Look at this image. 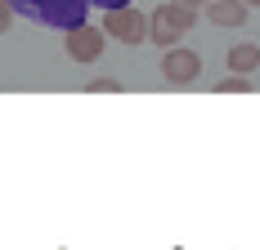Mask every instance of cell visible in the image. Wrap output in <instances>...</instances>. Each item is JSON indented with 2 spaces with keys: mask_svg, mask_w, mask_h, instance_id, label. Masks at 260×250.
<instances>
[{
  "mask_svg": "<svg viewBox=\"0 0 260 250\" xmlns=\"http://www.w3.org/2000/svg\"><path fill=\"white\" fill-rule=\"evenodd\" d=\"M14 14L54 31H72L90 18V0H14Z\"/></svg>",
  "mask_w": 260,
  "mask_h": 250,
  "instance_id": "obj_1",
  "label": "cell"
},
{
  "mask_svg": "<svg viewBox=\"0 0 260 250\" xmlns=\"http://www.w3.org/2000/svg\"><path fill=\"white\" fill-rule=\"evenodd\" d=\"M117 90H121L117 76H99V80H90V94H117Z\"/></svg>",
  "mask_w": 260,
  "mask_h": 250,
  "instance_id": "obj_9",
  "label": "cell"
},
{
  "mask_svg": "<svg viewBox=\"0 0 260 250\" xmlns=\"http://www.w3.org/2000/svg\"><path fill=\"white\" fill-rule=\"evenodd\" d=\"M104 31L121 45H144L148 40V14L135 9V5H117V9H104Z\"/></svg>",
  "mask_w": 260,
  "mask_h": 250,
  "instance_id": "obj_3",
  "label": "cell"
},
{
  "mask_svg": "<svg viewBox=\"0 0 260 250\" xmlns=\"http://www.w3.org/2000/svg\"><path fill=\"white\" fill-rule=\"evenodd\" d=\"M14 27V0H0V36Z\"/></svg>",
  "mask_w": 260,
  "mask_h": 250,
  "instance_id": "obj_10",
  "label": "cell"
},
{
  "mask_svg": "<svg viewBox=\"0 0 260 250\" xmlns=\"http://www.w3.org/2000/svg\"><path fill=\"white\" fill-rule=\"evenodd\" d=\"M161 76H166L171 85H193V80L202 76V54L184 50V45H171V50L161 54Z\"/></svg>",
  "mask_w": 260,
  "mask_h": 250,
  "instance_id": "obj_5",
  "label": "cell"
},
{
  "mask_svg": "<svg viewBox=\"0 0 260 250\" xmlns=\"http://www.w3.org/2000/svg\"><path fill=\"white\" fill-rule=\"evenodd\" d=\"M247 90H251V76H242V72L224 76V80L215 85V94H247Z\"/></svg>",
  "mask_w": 260,
  "mask_h": 250,
  "instance_id": "obj_8",
  "label": "cell"
},
{
  "mask_svg": "<svg viewBox=\"0 0 260 250\" xmlns=\"http://www.w3.org/2000/svg\"><path fill=\"white\" fill-rule=\"evenodd\" d=\"M247 5H251V9H260V0H247Z\"/></svg>",
  "mask_w": 260,
  "mask_h": 250,
  "instance_id": "obj_12",
  "label": "cell"
},
{
  "mask_svg": "<svg viewBox=\"0 0 260 250\" xmlns=\"http://www.w3.org/2000/svg\"><path fill=\"white\" fill-rule=\"evenodd\" d=\"M224 63H229V72H242V76L260 72V45L242 40V45H234V50L224 54Z\"/></svg>",
  "mask_w": 260,
  "mask_h": 250,
  "instance_id": "obj_7",
  "label": "cell"
},
{
  "mask_svg": "<svg viewBox=\"0 0 260 250\" xmlns=\"http://www.w3.org/2000/svg\"><path fill=\"white\" fill-rule=\"evenodd\" d=\"M247 14H251L247 0H207V18L215 27H242V23H247Z\"/></svg>",
  "mask_w": 260,
  "mask_h": 250,
  "instance_id": "obj_6",
  "label": "cell"
},
{
  "mask_svg": "<svg viewBox=\"0 0 260 250\" xmlns=\"http://www.w3.org/2000/svg\"><path fill=\"white\" fill-rule=\"evenodd\" d=\"M104 45H108V31H104V27H90V23L72 27V31L63 36V50H68L72 63H99Z\"/></svg>",
  "mask_w": 260,
  "mask_h": 250,
  "instance_id": "obj_4",
  "label": "cell"
},
{
  "mask_svg": "<svg viewBox=\"0 0 260 250\" xmlns=\"http://www.w3.org/2000/svg\"><path fill=\"white\" fill-rule=\"evenodd\" d=\"M90 5H99V9H117V5H130V0H90Z\"/></svg>",
  "mask_w": 260,
  "mask_h": 250,
  "instance_id": "obj_11",
  "label": "cell"
},
{
  "mask_svg": "<svg viewBox=\"0 0 260 250\" xmlns=\"http://www.w3.org/2000/svg\"><path fill=\"white\" fill-rule=\"evenodd\" d=\"M198 23V9L193 5H184V0H161L153 14H148V40H153L157 50H171V45H180L184 36L193 31Z\"/></svg>",
  "mask_w": 260,
  "mask_h": 250,
  "instance_id": "obj_2",
  "label": "cell"
}]
</instances>
